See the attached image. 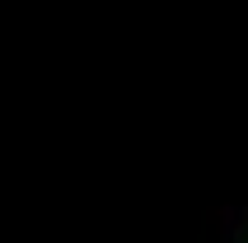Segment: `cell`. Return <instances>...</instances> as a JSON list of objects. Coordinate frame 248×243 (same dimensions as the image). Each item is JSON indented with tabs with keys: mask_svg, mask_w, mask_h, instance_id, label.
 <instances>
[{
	"mask_svg": "<svg viewBox=\"0 0 248 243\" xmlns=\"http://www.w3.org/2000/svg\"><path fill=\"white\" fill-rule=\"evenodd\" d=\"M211 220H216V229H220V243H244L248 206H220V211H211Z\"/></svg>",
	"mask_w": 248,
	"mask_h": 243,
	"instance_id": "obj_1",
	"label": "cell"
}]
</instances>
